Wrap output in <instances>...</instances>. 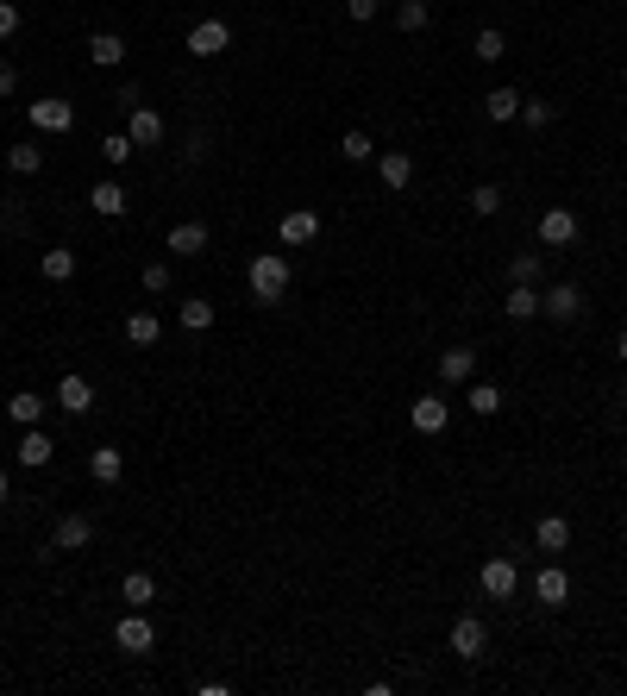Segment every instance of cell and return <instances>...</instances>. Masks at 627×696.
Instances as JSON below:
<instances>
[{
	"instance_id": "obj_1",
	"label": "cell",
	"mask_w": 627,
	"mask_h": 696,
	"mask_svg": "<svg viewBox=\"0 0 627 696\" xmlns=\"http://www.w3.org/2000/svg\"><path fill=\"white\" fill-rule=\"evenodd\" d=\"M245 283H251V295H258L264 308H276V301L289 295L295 270H289V258H283V251H258V258L245 264Z\"/></svg>"
},
{
	"instance_id": "obj_2",
	"label": "cell",
	"mask_w": 627,
	"mask_h": 696,
	"mask_svg": "<svg viewBox=\"0 0 627 696\" xmlns=\"http://www.w3.org/2000/svg\"><path fill=\"white\" fill-rule=\"evenodd\" d=\"M113 646H120V653H132V659H145L151 646H157L151 615H145V609H126L120 621H113Z\"/></svg>"
},
{
	"instance_id": "obj_3",
	"label": "cell",
	"mask_w": 627,
	"mask_h": 696,
	"mask_svg": "<svg viewBox=\"0 0 627 696\" xmlns=\"http://www.w3.org/2000/svg\"><path fill=\"white\" fill-rule=\"evenodd\" d=\"M577 239H584V220H577L571 207H546V214H540V245L546 251H565Z\"/></svg>"
},
{
	"instance_id": "obj_4",
	"label": "cell",
	"mask_w": 627,
	"mask_h": 696,
	"mask_svg": "<svg viewBox=\"0 0 627 696\" xmlns=\"http://www.w3.org/2000/svg\"><path fill=\"white\" fill-rule=\"evenodd\" d=\"M477 584H483V596H490V602H508V596L521 590V571H515V559H502V552H496V559H483Z\"/></svg>"
},
{
	"instance_id": "obj_5",
	"label": "cell",
	"mask_w": 627,
	"mask_h": 696,
	"mask_svg": "<svg viewBox=\"0 0 627 696\" xmlns=\"http://www.w3.org/2000/svg\"><path fill=\"white\" fill-rule=\"evenodd\" d=\"M533 596H540V609H565V602H571V577H565L559 559L540 565V577H533Z\"/></svg>"
},
{
	"instance_id": "obj_6",
	"label": "cell",
	"mask_w": 627,
	"mask_h": 696,
	"mask_svg": "<svg viewBox=\"0 0 627 696\" xmlns=\"http://www.w3.org/2000/svg\"><path fill=\"white\" fill-rule=\"evenodd\" d=\"M276 239H283L289 251H295V245H314V239H320V214H314V207H289V214L276 220Z\"/></svg>"
},
{
	"instance_id": "obj_7",
	"label": "cell",
	"mask_w": 627,
	"mask_h": 696,
	"mask_svg": "<svg viewBox=\"0 0 627 696\" xmlns=\"http://www.w3.org/2000/svg\"><path fill=\"white\" fill-rule=\"evenodd\" d=\"M540 314L565 327V320H577V314H584V289H577V283H552V289L540 295Z\"/></svg>"
},
{
	"instance_id": "obj_8",
	"label": "cell",
	"mask_w": 627,
	"mask_h": 696,
	"mask_svg": "<svg viewBox=\"0 0 627 696\" xmlns=\"http://www.w3.org/2000/svg\"><path fill=\"white\" fill-rule=\"evenodd\" d=\"M232 51V26L226 19H201V26H189V57H220Z\"/></svg>"
},
{
	"instance_id": "obj_9",
	"label": "cell",
	"mask_w": 627,
	"mask_h": 696,
	"mask_svg": "<svg viewBox=\"0 0 627 696\" xmlns=\"http://www.w3.org/2000/svg\"><path fill=\"white\" fill-rule=\"evenodd\" d=\"M452 653L458 659H483V653H490V628H483L477 615H458L452 621Z\"/></svg>"
},
{
	"instance_id": "obj_10",
	"label": "cell",
	"mask_w": 627,
	"mask_h": 696,
	"mask_svg": "<svg viewBox=\"0 0 627 696\" xmlns=\"http://www.w3.org/2000/svg\"><path fill=\"white\" fill-rule=\"evenodd\" d=\"M88 540H95V521H88V515H76V508H69V515H57V527H51V546H57V552H82Z\"/></svg>"
},
{
	"instance_id": "obj_11",
	"label": "cell",
	"mask_w": 627,
	"mask_h": 696,
	"mask_svg": "<svg viewBox=\"0 0 627 696\" xmlns=\"http://www.w3.org/2000/svg\"><path fill=\"white\" fill-rule=\"evenodd\" d=\"M446 427H452L446 396H414V433H421V439H439Z\"/></svg>"
},
{
	"instance_id": "obj_12",
	"label": "cell",
	"mask_w": 627,
	"mask_h": 696,
	"mask_svg": "<svg viewBox=\"0 0 627 696\" xmlns=\"http://www.w3.org/2000/svg\"><path fill=\"white\" fill-rule=\"evenodd\" d=\"M207 245H214V232H207L201 220H182V226H170V239H164V251H176V258H201Z\"/></svg>"
},
{
	"instance_id": "obj_13",
	"label": "cell",
	"mask_w": 627,
	"mask_h": 696,
	"mask_svg": "<svg viewBox=\"0 0 627 696\" xmlns=\"http://www.w3.org/2000/svg\"><path fill=\"white\" fill-rule=\"evenodd\" d=\"M13 458L26 464V471H44V464L57 458V446H51V433H44V427H26V433H19V446H13Z\"/></svg>"
},
{
	"instance_id": "obj_14",
	"label": "cell",
	"mask_w": 627,
	"mask_h": 696,
	"mask_svg": "<svg viewBox=\"0 0 627 696\" xmlns=\"http://www.w3.org/2000/svg\"><path fill=\"white\" fill-rule=\"evenodd\" d=\"M126 113H132V126H126V132H132V145H138V151L164 145V113H157V107L138 101V107H126Z\"/></svg>"
},
{
	"instance_id": "obj_15",
	"label": "cell",
	"mask_w": 627,
	"mask_h": 696,
	"mask_svg": "<svg viewBox=\"0 0 627 696\" xmlns=\"http://www.w3.org/2000/svg\"><path fill=\"white\" fill-rule=\"evenodd\" d=\"M26 120L38 132H69V126H76V107H69V101H26Z\"/></svg>"
},
{
	"instance_id": "obj_16",
	"label": "cell",
	"mask_w": 627,
	"mask_h": 696,
	"mask_svg": "<svg viewBox=\"0 0 627 696\" xmlns=\"http://www.w3.org/2000/svg\"><path fill=\"white\" fill-rule=\"evenodd\" d=\"M57 408H63V414H88V408H95V389H88V377L63 370V377H57Z\"/></svg>"
},
{
	"instance_id": "obj_17",
	"label": "cell",
	"mask_w": 627,
	"mask_h": 696,
	"mask_svg": "<svg viewBox=\"0 0 627 696\" xmlns=\"http://www.w3.org/2000/svg\"><path fill=\"white\" fill-rule=\"evenodd\" d=\"M377 176H383V189H408L414 182V151H377Z\"/></svg>"
},
{
	"instance_id": "obj_18",
	"label": "cell",
	"mask_w": 627,
	"mask_h": 696,
	"mask_svg": "<svg viewBox=\"0 0 627 696\" xmlns=\"http://www.w3.org/2000/svg\"><path fill=\"white\" fill-rule=\"evenodd\" d=\"M471 377H477V352H471V345L439 352V383H471Z\"/></svg>"
},
{
	"instance_id": "obj_19",
	"label": "cell",
	"mask_w": 627,
	"mask_h": 696,
	"mask_svg": "<svg viewBox=\"0 0 627 696\" xmlns=\"http://www.w3.org/2000/svg\"><path fill=\"white\" fill-rule=\"evenodd\" d=\"M533 546H540L546 559H559V552L571 546V521H565V515H546L540 527H533Z\"/></svg>"
},
{
	"instance_id": "obj_20",
	"label": "cell",
	"mask_w": 627,
	"mask_h": 696,
	"mask_svg": "<svg viewBox=\"0 0 627 696\" xmlns=\"http://www.w3.org/2000/svg\"><path fill=\"white\" fill-rule=\"evenodd\" d=\"M88 63H95V69H120L126 63V38L120 32H95V38H88Z\"/></svg>"
},
{
	"instance_id": "obj_21",
	"label": "cell",
	"mask_w": 627,
	"mask_h": 696,
	"mask_svg": "<svg viewBox=\"0 0 627 696\" xmlns=\"http://www.w3.org/2000/svg\"><path fill=\"white\" fill-rule=\"evenodd\" d=\"M126 201H132V195L120 189V182H95V189H88V207H95L101 220H120V214H126Z\"/></svg>"
},
{
	"instance_id": "obj_22",
	"label": "cell",
	"mask_w": 627,
	"mask_h": 696,
	"mask_svg": "<svg viewBox=\"0 0 627 696\" xmlns=\"http://www.w3.org/2000/svg\"><path fill=\"white\" fill-rule=\"evenodd\" d=\"M88 477H95V483H120L126 477V452L95 446V452H88Z\"/></svg>"
},
{
	"instance_id": "obj_23",
	"label": "cell",
	"mask_w": 627,
	"mask_h": 696,
	"mask_svg": "<svg viewBox=\"0 0 627 696\" xmlns=\"http://www.w3.org/2000/svg\"><path fill=\"white\" fill-rule=\"evenodd\" d=\"M521 101L527 95H515V88H490V95H483V113H490L496 126H508V120H521Z\"/></svg>"
},
{
	"instance_id": "obj_24",
	"label": "cell",
	"mask_w": 627,
	"mask_h": 696,
	"mask_svg": "<svg viewBox=\"0 0 627 696\" xmlns=\"http://www.w3.org/2000/svg\"><path fill=\"white\" fill-rule=\"evenodd\" d=\"M120 602H126V609H151V602H157V577L151 571H132L120 584Z\"/></svg>"
},
{
	"instance_id": "obj_25",
	"label": "cell",
	"mask_w": 627,
	"mask_h": 696,
	"mask_svg": "<svg viewBox=\"0 0 627 696\" xmlns=\"http://www.w3.org/2000/svg\"><path fill=\"white\" fill-rule=\"evenodd\" d=\"M464 408L490 421V414H502V389L496 383H464Z\"/></svg>"
},
{
	"instance_id": "obj_26",
	"label": "cell",
	"mask_w": 627,
	"mask_h": 696,
	"mask_svg": "<svg viewBox=\"0 0 627 696\" xmlns=\"http://www.w3.org/2000/svg\"><path fill=\"white\" fill-rule=\"evenodd\" d=\"M502 308H508V320H533V314H540V289H533V283H508Z\"/></svg>"
},
{
	"instance_id": "obj_27",
	"label": "cell",
	"mask_w": 627,
	"mask_h": 696,
	"mask_svg": "<svg viewBox=\"0 0 627 696\" xmlns=\"http://www.w3.org/2000/svg\"><path fill=\"white\" fill-rule=\"evenodd\" d=\"M126 339L132 345H157V339H164V320H157L151 308H138V314H126Z\"/></svg>"
},
{
	"instance_id": "obj_28",
	"label": "cell",
	"mask_w": 627,
	"mask_h": 696,
	"mask_svg": "<svg viewBox=\"0 0 627 696\" xmlns=\"http://www.w3.org/2000/svg\"><path fill=\"white\" fill-rule=\"evenodd\" d=\"M7 164H13L19 176H38V170H44V145H38V138H19V145L7 151Z\"/></svg>"
},
{
	"instance_id": "obj_29",
	"label": "cell",
	"mask_w": 627,
	"mask_h": 696,
	"mask_svg": "<svg viewBox=\"0 0 627 696\" xmlns=\"http://www.w3.org/2000/svg\"><path fill=\"white\" fill-rule=\"evenodd\" d=\"M502 207H508V195L496 189V182H477V189H471V214H477V220H496Z\"/></svg>"
},
{
	"instance_id": "obj_30",
	"label": "cell",
	"mask_w": 627,
	"mask_h": 696,
	"mask_svg": "<svg viewBox=\"0 0 627 696\" xmlns=\"http://www.w3.org/2000/svg\"><path fill=\"white\" fill-rule=\"evenodd\" d=\"M7 414H13V427H38V421H44V396H32V389H19V396L7 402Z\"/></svg>"
},
{
	"instance_id": "obj_31",
	"label": "cell",
	"mask_w": 627,
	"mask_h": 696,
	"mask_svg": "<svg viewBox=\"0 0 627 696\" xmlns=\"http://www.w3.org/2000/svg\"><path fill=\"white\" fill-rule=\"evenodd\" d=\"M38 270H44V276H51V283H69V276H76V251H69V245H57V251H44V258H38Z\"/></svg>"
},
{
	"instance_id": "obj_32",
	"label": "cell",
	"mask_w": 627,
	"mask_h": 696,
	"mask_svg": "<svg viewBox=\"0 0 627 696\" xmlns=\"http://www.w3.org/2000/svg\"><path fill=\"white\" fill-rule=\"evenodd\" d=\"M471 51H477V63H502V57H508V38H502V26H483Z\"/></svg>"
},
{
	"instance_id": "obj_33",
	"label": "cell",
	"mask_w": 627,
	"mask_h": 696,
	"mask_svg": "<svg viewBox=\"0 0 627 696\" xmlns=\"http://www.w3.org/2000/svg\"><path fill=\"white\" fill-rule=\"evenodd\" d=\"M101 157H107V164H113V170H120V164H132V157H138V145H132V132H107V138H101Z\"/></svg>"
},
{
	"instance_id": "obj_34",
	"label": "cell",
	"mask_w": 627,
	"mask_h": 696,
	"mask_svg": "<svg viewBox=\"0 0 627 696\" xmlns=\"http://www.w3.org/2000/svg\"><path fill=\"white\" fill-rule=\"evenodd\" d=\"M339 157H345V164H370V157H377V145H370V132H345V138H339Z\"/></svg>"
},
{
	"instance_id": "obj_35",
	"label": "cell",
	"mask_w": 627,
	"mask_h": 696,
	"mask_svg": "<svg viewBox=\"0 0 627 696\" xmlns=\"http://www.w3.org/2000/svg\"><path fill=\"white\" fill-rule=\"evenodd\" d=\"M427 19H433L427 0H402V7H396V26L402 32H427Z\"/></svg>"
},
{
	"instance_id": "obj_36",
	"label": "cell",
	"mask_w": 627,
	"mask_h": 696,
	"mask_svg": "<svg viewBox=\"0 0 627 696\" xmlns=\"http://www.w3.org/2000/svg\"><path fill=\"white\" fill-rule=\"evenodd\" d=\"M182 327H189V333H207V327H214V301H182Z\"/></svg>"
},
{
	"instance_id": "obj_37",
	"label": "cell",
	"mask_w": 627,
	"mask_h": 696,
	"mask_svg": "<svg viewBox=\"0 0 627 696\" xmlns=\"http://www.w3.org/2000/svg\"><path fill=\"white\" fill-rule=\"evenodd\" d=\"M546 276V264H540V251H521L515 264H508V283H540Z\"/></svg>"
},
{
	"instance_id": "obj_38",
	"label": "cell",
	"mask_w": 627,
	"mask_h": 696,
	"mask_svg": "<svg viewBox=\"0 0 627 696\" xmlns=\"http://www.w3.org/2000/svg\"><path fill=\"white\" fill-rule=\"evenodd\" d=\"M521 120H527L533 132H546L552 120H559V113H552V101H521Z\"/></svg>"
},
{
	"instance_id": "obj_39",
	"label": "cell",
	"mask_w": 627,
	"mask_h": 696,
	"mask_svg": "<svg viewBox=\"0 0 627 696\" xmlns=\"http://www.w3.org/2000/svg\"><path fill=\"white\" fill-rule=\"evenodd\" d=\"M19 26H26V13H19V0H0V44H7Z\"/></svg>"
},
{
	"instance_id": "obj_40",
	"label": "cell",
	"mask_w": 627,
	"mask_h": 696,
	"mask_svg": "<svg viewBox=\"0 0 627 696\" xmlns=\"http://www.w3.org/2000/svg\"><path fill=\"white\" fill-rule=\"evenodd\" d=\"M145 289H151V295H164V289H170V264H164V258L145 264Z\"/></svg>"
},
{
	"instance_id": "obj_41",
	"label": "cell",
	"mask_w": 627,
	"mask_h": 696,
	"mask_svg": "<svg viewBox=\"0 0 627 696\" xmlns=\"http://www.w3.org/2000/svg\"><path fill=\"white\" fill-rule=\"evenodd\" d=\"M377 7H383V0H345V13H352L358 26H370V19H377Z\"/></svg>"
},
{
	"instance_id": "obj_42",
	"label": "cell",
	"mask_w": 627,
	"mask_h": 696,
	"mask_svg": "<svg viewBox=\"0 0 627 696\" xmlns=\"http://www.w3.org/2000/svg\"><path fill=\"white\" fill-rule=\"evenodd\" d=\"M13 88H19V69H13V63H0V101H13Z\"/></svg>"
},
{
	"instance_id": "obj_43",
	"label": "cell",
	"mask_w": 627,
	"mask_h": 696,
	"mask_svg": "<svg viewBox=\"0 0 627 696\" xmlns=\"http://www.w3.org/2000/svg\"><path fill=\"white\" fill-rule=\"evenodd\" d=\"M13 502V483H7V471H0V508H7Z\"/></svg>"
},
{
	"instance_id": "obj_44",
	"label": "cell",
	"mask_w": 627,
	"mask_h": 696,
	"mask_svg": "<svg viewBox=\"0 0 627 696\" xmlns=\"http://www.w3.org/2000/svg\"><path fill=\"white\" fill-rule=\"evenodd\" d=\"M615 352H621V364H627V333H621V345H615Z\"/></svg>"
}]
</instances>
